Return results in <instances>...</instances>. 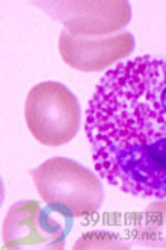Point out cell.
Instances as JSON below:
<instances>
[{"mask_svg": "<svg viewBox=\"0 0 166 250\" xmlns=\"http://www.w3.org/2000/svg\"><path fill=\"white\" fill-rule=\"evenodd\" d=\"M32 179L44 202L59 203L74 217L95 214L104 199L97 176L68 158H52L32 171Z\"/></svg>", "mask_w": 166, "mask_h": 250, "instance_id": "277c9868", "label": "cell"}, {"mask_svg": "<svg viewBox=\"0 0 166 250\" xmlns=\"http://www.w3.org/2000/svg\"><path fill=\"white\" fill-rule=\"evenodd\" d=\"M24 119L34 138L49 147L70 143L82 125L77 99L59 82H41L30 88Z\"/></svg>", "mask_w": 166, "mask_h": 250, "instance_id": "3957f363", "label": "cell"}, {"mask_svg": "<svg viewBox=\"0 0 166 250\" xmlns=\"http://www.w3.org/2000/svg\"><path fill=\"white\" fill-rule=\"evenodd\" d=\"M131 238L149 249H166V199L151 203L136 222Z\"/></svg>", "mask_w": 166, "mask_h": 250, "instance_id": "52a82bcc", "label": "cell"}, {"mask_svg": "<svg viewBox=\"0 0 166 250\" xmlns=\"http://www.w3.org/2000/svg\"><path fill=\"white\" fill-rule=\"evenodd\" d=\"M85 130L106 182L127 194L166 199V60L145 55L106 71Z\"/></svg>", "mask_w": 166, "mask_h": 250, "instance_id": "6da1fadb", "label": "cell"}, {"mask_svg": "<svg viewBox=\"0 0 166 250\" xmlns=\"http://www.w3.org/2000/svg\"><path fill=\"white\" fill-rule=\"evenodd\" d=\"M75 217L59 203L20 200L6 212L2 225V246L15 249L62 250Z\"/></svg>", "mask_w": 166, "mask_h": 250, "instance_id": "7a4b0ae2", "label": "cell"}, {"mask_svg": "<svg viewBox=\"0 0 166 250\" xmlns=\"http://www.w3.org/2000/svg\"><path fill=\"white\" fill-rule=\"evenodd\" d=\"M74 250H88V249H112V250H124L129 246L118 238V235L111 232H88L74 243Z\"/></svg>", "mask_w": 166, "mask_h": 250, "instance_id": "ba28073f", "label": "cell"}, {"mask_svg": "<svg viewBox=\"0 0 166 250\" xmlns=\"http://www.w3.org/2000/svg\"><path fill=\"white\" fill-rule=\"evenodd\" d=\"M37 5L62 23L74 38L115 35L131 19V8L126 0H57Z\"/></svg>", "mask_w": 166, "mask_h": 250, "instance_id": "5b68a950", "label": "cell"}, {"mask_svg": "<svg viewBox=\"0 0 166 250\" xmlns=\"http://www.w3.org/2000/svg\"><path fill=\"white\" fill-rule=\"evenodd\" d=\"M134 50V37L121 32L101 38H74L67 31L59 35V53L67 65L80 71H101Z\"/></svg>", "mask_w": 166, "mask_h": 250, "instance_id": "8992f818", "label": "cell"}]
</instances>
